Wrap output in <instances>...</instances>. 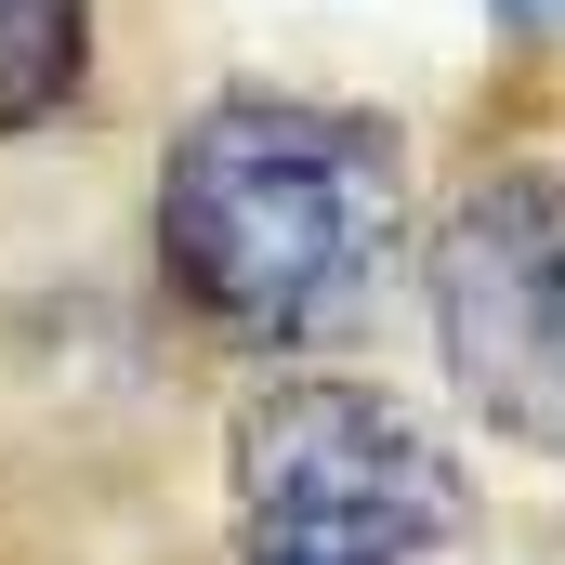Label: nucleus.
<instances>
[{
	"instance_id": "obj_1",
	"label": "nucleus",
	"mask_w": 565,
	"mask_h": 565,
	"mask_svg": "<svg viewBox=\"0 0 565 565\" xmlns=\"http://www.w3.org/2000/svg\"><path fill=\"white\" fill-rule=\"evenodd\" d=\"M408 237H422L408 132L342 93L224 79L158 132L145 171V289L224 369L342 355L408 289Z\"/></svg>"
},
{
	"instance_id": "obj_2",
	"label": "nucleus",
	"mask_w": 565,
	"mask_h": 565,
	"mask_svg": "<svg viewBox=\"0 0 565 565\" xmlns=\"http://www.w3.org/2000/svg\"><path fill=\"white\" fill-rule=\"evenodd\" d=\"M211 526L224 565H487V487L422 395L289 355L211 422Z\"/></svg>"
},
{
	"instance_id": "obj_3",
	"label": "nucleus",
	"mask_w": 565,
	"mask_h": 565,
	"mask_svg": "<svg viewBox=\"0 0 565 565\" xmlns=\"http://www.w3.org/2000/svg\"><path fill=\"white\" fill-rule=\"evenodd\" d=\"M408 289L460 422L565 460V145H500L447 171L408 237Z\"/></svg>"
},
{
	"instance_id": "obj_4",
	"label": "nucleus",
	"mask_w": 565,
	"mask_h": 565,
	"mask_svg": "<svg viewBox=\"0 0 565 565\" xmlns=\"http://www.w3.org/2000/svg\"><path fill=\"white\" fill-rule=\"evenodd\" d=\"M106 93V0H0V158Z\"/></svg>"
},
{
	"instance_id": "obj_5",
	"label": "nucleus",
	"mask_w": 565,
	"mask_h": 565,
	"mask_svg": "<svg viewBox=\"0 0 565 565\" xmlns=\"http://www.w3.org/2000/svg\"><path fill=\"white\" fill-rule=\"evenodd\" d=\"M500 13H565V0H500Z\"/></svg>"
}]
</instances>
